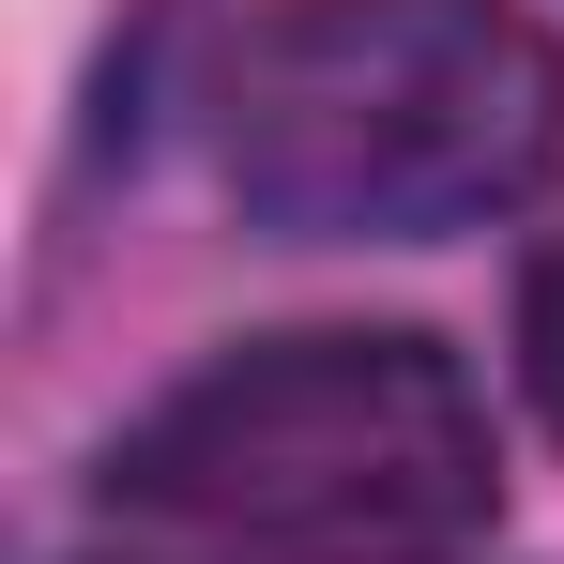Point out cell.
<instances>
[{"mask_svg":"<svg viewBox=\"0 0 564 564\" xmlns=\"http://www.w3.org/2000/svg\"><path fill=\"white\" fill-rule=\"evenodd\" d=\"M519 381H534V412L564 427V245L519 275Z\"/></svg>","mask_w":564,"mask_h":564,"instance_id":"cell-3","label":"cell"},{"mask_svg":"<svg viewBox=\"0 0 564 564\" xmlns=\"http://www.w3.org/2000/svg\"><path fill=\"white\" fill-rule=\"evenodd\" d=\"M107 503L245 564H443L488 534L503 473L473 381L427 336L336 321V336H260L184 397H153L107 443Z\"/></svg>","mask_w":564,"mask_h":564,"instance_id":"cell-1","label":"cell"},{"mask_svg":"<svg viewBox=\"0 0 564 564\" xmlns=\"http://www.w3.org/2000/svg\"><path fill=\"white\" fill-rule=\"evenodd\" d=\"M564 153V46L519 0H290L229 77V198L290 245H427Z\"/></svg>","mask_w":564,"mask_h":564,"instance_id":"cell-2","label":"cell"}]
</instances>
